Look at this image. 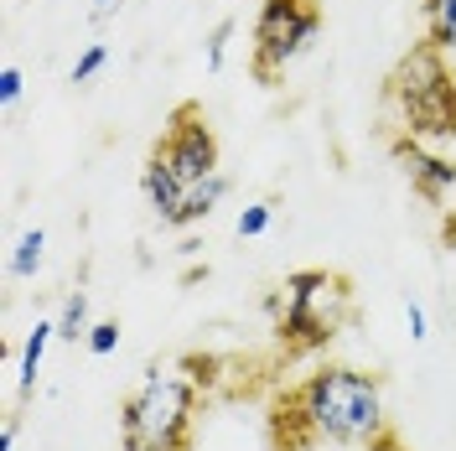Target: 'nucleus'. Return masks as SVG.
Listing matches in <instances>:
<instances>
[{
  "mask_svg": "<svg viewBox=\"0 0 456 451\" xmlns=\"http://www.w3.org/2000/svg\"><path fill=\"white\" fill-rule=\"evenodd\" d=\"M389 436V410H384V384L379 373L347 364H327L306 373L290 395L275 399V447L306 451L316 441L332 447H379Z\"/></svg>",
  "mask_w": 456,
  "mask_h": 451,
  "instance_id": "f257e3e1",
  "label": "nucleus"
},
{
  "mask_svg": "<svg viewBox=\"0 0 456 451\" xmlns=\"http://www.w3.org/2000/svg\"><path fill=\"white\" fill-rule=\"evenodd\" d=\"M389 104L399 114V135L420 145L456 141V73L441 47H410L389 73Z\"/></svg>",
  "mask_w": 456,
  "mask_h": 451,
  "instance_id": "f03ea898",
  "label": "nucleus"
},
{
  "mask_svg": "<svg viewBox=\"0 0 456 451\" xmlns=\"http://www.w3.org/2000/svg\"><path fill=\"white\" fill-rule=\"evenodd\" d=\"M353 316V285L332 270H290L281 285V322L275 338L290 358L322 353Z\"/></svg>",
  "mask_w": 456,
  "mask_h": 451,
  "instance_id": "7ed1b4c3",
  "label": "nucleus"
},
{
  "mask_svg": "<svg viewBox=\"0 0 456 451\" xmlns=\"http://www.w3.org/2000/svg\"><path fill=\"white\" fill-rule=\"evenodd\" d=\"M192 415H198L192 379L151 368L141 379V390L119 410V441H125V451H187Z\"/></svg>",
  "mask_w": 456,
  "mask_h": 451,
  "instance_id": "20e7f679",
  "label": "nucleus"
},
{
  "mask_svg": "<svg viewBox=\"0 0 456 451\" xmlns=\"http://www.w3.org/2000/svg\"><path fill=\"white\" fill-rule=\"evenodd\" d=\"M316 31H322V0H259L249 73L259 84H275L296 57L312 53Z\"/></svg>",
  "mask_w": 456,
  "mask_h": 451,
  "instance_id": "39448f33",
  "label": "nucleus"
},
{
  "mask_svg": "<svg viewBox=\"0 0 456 451\" xmlns=\"http://www.w3.org/2000/svg\"><path fill=\"white\" fill-rule=\"evenodd\" d=\"M161 156H167L171 167H176V176L192 187V182H202V176H213L218 171V135H213V125H208V114L198 110V104H182V110L171 114L167 135H161V145H156Z\"/></svg>",
  "mask_w": 456,
  "mask_h": 451,
  "instance_id": "423d86ee",
  "label": "nucleus"
},
{
  "mask_svg": "<svg viewBox=\"0 0 456 451\" xmlns=\"http://www.w3.org/2000/svg\"><path fill=\"white\" fill-rule=\"evenodd\" d=\"M395 161L404 167L410 187H415L430 208H446V202H456V161H452V156H436L430 145L399 135V141H395Z\"/></svg>",
  "mask_w": 456,
  "mask_h": 451,
  "instance_id": "0eeeda50",
  "label": "nucleus"
},
{
  "mask_svg": "<svg viewBox=\"0 0 456 451\" xmlns=\"http://www.w3.org/2000/svg\"><path fill=\"white\" fill-rule=\"evenodd\" d=\"M141 198L161 224H171V218L182 213V202H187V182L176 176V167H171L161 151H151V161H145V171H141Z\"/></svg>",
  "mask_w": 456,
  "mask_h": 451,
  "instance_id": "6e6552de",
  "label": "nucleus"
},
{
  "mask_svg": "<svg viewBox=\"0 0 456 451\" xmlns=\"http://www.w3.org/2000/svg\"><path fill=\"white\" fill-rule=\"evenodd\" d=\"M224 198H228V176H224V171L202 176V182H192V187H187V202H182V213H176L167 228H198L202 218H213V208H218Z\"/></svg>",
  "mask_w": 456,
  "mask_h": 451,
  "instance_id": "1a4fd4ad",
  "label": "nucleus"
},
{
  "mask_svg": "<svg viewBox=\"0 0 456 451\" xmlns=\"http://www.w3.org/2000/svg\"><path fill=\"white\" fill-rule=\"evenodd\" d=\"M57 338V322H37L21 342V364H16V384H21V395L37 390V379H42V358H47V348Z\"/></svg>",
  "mask_w": 456,
  "mask_h": 451,
  "instance_id": "9d476101",
  "label": "nucleus"
},
{
  "mask_svg": "<svg viewBox=\"0 0 456 451\" xmlns=\"http://www.w3.org/2000/svg\"><path fill=\"white\" fill-rule=\"evenodd\" d=\"M420 21H426L430 47L456 53V0H426V5H420Z\"/></svg>",
  "mask_w": 456,
  "mask_h": 451,
  "instance_id": "9b49d317",
  "label": "nucleus"
},
{
  "mask_svg": "<svg viewBox=\"0 0 456 451\" xmlns=\"http://www.w3.org/2000/svg\"><path fill=\"white\" fill-rule=\"evenodd\" d=\"M42 259H47V234H42V228H27V234L16 239V250H11V275H16V281H37Z\"/></svg>",
  "mask_w": 456,
  "mask_h": 451,
  "instance_id": "f8f14e48",
  "label": "nucleus"
},
{
  "mask_svg": "<svg viewBox=\"0 0 456 451\" xmlns=\"http://www.w3.org/2000/svg\"><path fill=\"white\" fill-rule=\"evenodd\" d=\"M57 322V338L62 342H78V338H88V291H68V301H62V311L53 316Z\"/></svg>",
  "mask_w": 456,
  "mask_h": 451,
  "instance_id": "ddd939ff",
  "label": "nucleus"
},
{
  "mask_svg": "<svg viewBox=\"0 0 456 451\" xmlns=\"http://www.w3.org/2000/svg\"><path fill=\"white\" fill-rule=\"evenodd\" d=\"M233 31H239V21H233V16H224L218 27L208 31V73H224V62H228V42H233Z\"/></svg>",
  "mask_w": 456,
  "mask_h": 451,
  "instance_id": "4468645a",
  "label": "nucleus"
},
{
  "mask_svg": "<svg viewBox=\"0 0 456 451\" xmlns=\"http://www.w3.org/2000/svg\"><path fill=\"white\" fill-rule=\"evenodd\" d=\"M275 224V202H249V208H244V213H239V239H259V234H265V228Z\"/></svg>",
  "mask_w": 456,
  "mask_h": 451,
  "instance_id": "2eb2a0df",
  "label": "nucleus"
},
{
  "mask_svg": "<svg viewBox=\"0 0 456 451\" xmlns=\"http://www.w3.org/2000/svg\"><path fill=\"white\" fill-rule=\"evenodd\" d=\"M104 62H110V47H104V42H88L84 53H78V62H73V84H88Z\"/></svg>",
  "mask_w": 456,
  "mask_h": 451,
  "instance_id": "dca6fc26",
  "label": "nucleus"
},
{
  "mask_svg": "<svg viewBox=\"0 0 456 451\" xmlns=\"http://www.w3.org/2000/svg\"><path fill=\"white\" fill-rule=\"evenodd\" d=\"M84 342H88V353H94V358H110L114 348H119V322H94Z\"/></svg>",
  "mask_w": 456,
  "mask_h": 451,
  "instance_id": "f3484780",
  "label": "nucleus"
},
{
  "mask_svg": "<svg viewBox=\"0 0 456 451\" xmlns=\"http://www.w3.org/2000/svg\"><path fill=\"white\" fill-rule=\"evenodd\" d=\"M21 84H27V78H21V68H16V62H5V68H0V104H5V110L21 99Z\"/></svg>",
  "mask_w": 456,
  "mask_h": 451,
  "instance_id": "a211bd4d",
  "label": "nucleus"
},
{
  "mask_svg": "<svg viewBox=\"0 0 456 451\" xmlns=\"http://www.w3.org/2000/svg\"><path fill=\"white\" fill-rule=\"evenodd\" d=\"M404 327H410V338H415V342L430 338V332H426V307H420V301H404Z\"/></svg>",
  "mask_w": 456,
  "mask_h": 451,
  "instance_id": "6ab92c4d",
  "label": "nucleus"
},
{
  "mask_svg": "<svg viewBox=\"0 0 456 451\" xmlns=\"http://www.w3.org/2000/svg\"><path fill=\"white\" fill-rule=\"evenodd\" d=\"M16 430H21L16 421H5V425H0V451H16Z\"/></svg>",
  "mask_w": 456,
  "mask_h": 451,
  "instance_id": "aec40b11",
  "label": "nucleus"
},
{
  "mask_svg": "<svg viewBox=\"0 0 456 451\" xmlns=\"http://www.w3.org/2000/svg\"><path fill=\"white\" fill-rule=\"evenodd\" d=\"M114 5H119V0H94V21H104V16H110Z\"/></svg>",
  "mask_w": 456,
  "mask_h": 451,
  "instance_id": "412c9836",
  "label": "nucleus"
}]
</instances>
